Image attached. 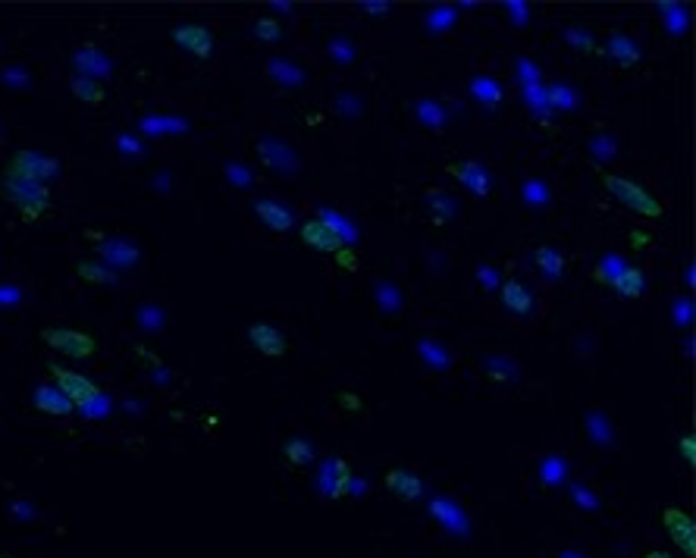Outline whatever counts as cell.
Instances as JSON below:
<instances>
[{"mask_svg": "<svg viewBox=\"0 0 696 558\" xmlns=\"http://www.w3.org/2000/svg\"><path fill=\"white\" fill-rule=\"evenodd\" d=\"M662 524H665V533L668 540L675 543L687 558H696V521L687 515L684 508H665L662 511Z\"/></svg>", "mask_w": 696, "mask_h": 558, "instance_id": "cell-7", "label": "cell"}, {"mask_svg": "<svg viewBox=\"0 0 696 558\" xmlns=\"http://www.w3.org/2000/svg\"><path fill=\"white\" fill-rule=\"evenodd\" d=\"M41 339L48 342L54 352L73 358V361H85V358H91L98 352L95 339H91L88 333H82V330H69V327H48V330H41Z\"/></svg>", "mask_w": 696, "mask_h": 558, "instance_id": "cell-5", "label": "cell"}, {"mask_svg": "<svg viewBox=\"0 0 696 558\" xmlns=\"http://www.w3.org/2000/svg\"><path fill=\"white\" fill-rule=\"evenodd\" d=\"M254 154H258V160L273 170V173H298V154L289 142H283L280 135L273 132H261L258 138H254Z\"/></svg>", "mask_w": 696, "mask_h": 558, "instance_id": "cell-3", "label": "cell"}, {"mask_svg": "<svg viewBox=\"0 0 696 558\" xmlns=\"http://www.w3.org/2000/svg\"><path fill=\"white\" fill-rule=\"evenodd\" d=\"M339 402H342V408H348V411H361V399H358V395H352V392H342Z\"/></svg>", "mask_w": 696, "mask_h": 558, "instance_id": "cell-29", "label": "cell"}, {"mask_svg": "<svg viewBox=\"0 0 696 558\" xmlns=\"http://www.w3.org/2000/svg\"><path fill=\"white\" fill-rule=\"evenodd\" d=\"M301 242L320 254H336L342 245V232L330 220H308L301 223Z\"/></svg>", "mask_w": 696, "mask_h": 558, "instance_id": "cell-8", "label": "cell"}, {"mask_svg": "<svg viewBox=\"0 0 696 558\" xmlns=\"http://www.w3.org/2000/svg\"><path fill=\"white\" fill-rule=\"evenodd\" d=\"M427 204H430L436 223H449V220L458 217V201L452 195H446L443 189H430L427 192Z\"/></svg>", "mask_w": 696, "mask_h": 558, "instance_id": "cell-17", "label": "cell"}, {"mask_svg": "<svg viewBox=\"0 0 696 558\" xmlns=\"http://www.w3.org/2000/svg\"><path fill=\"white\" fill-rule=\"evenodd\" d=\"M32 402H35V408H38V411L51 414V417H69V414L76 411V408H73V402H69L57 386H38Z\"/></svg>", "mask_w": 696, "mask_h": 558, "instance_id": "cell-15", "label": "cell"}, {"mask_svg": "<svg viewBox=\"0 0 696 558\" xmlns=\"http://www.w3.org/2000/svg\"><path fill=\"white\" fill-rule=\"evenodd\" d=\"M60 173V164L54 157L48 154H38V151H16L10 157V164H7V173L10 179H22V182H48Z\"/></svg>", "mask_w": 696, "mask_h": 558, "instance_id": "cell-4", "label": "cell"}, {"mask_svg": "<svg viewBox=\"0 0 696 558\" xmlns=\"http://www.w3.org/2000/svg\"><path fill=\"white\" fill-rule=\"evenodd\" d=\"M364 10H370L374 16H383V13H389V4H364Z\"/></svg>", "mask_w": 696, "mask_h": 558, "instance_id": "cell-31", "label": "cell"}, {"mask_svg": "<svg viewBox=\"0 0 696 558\" xmlns=\"http://www.w3.org/2000/svg\"><path fill=\"white\" fill-rule=\"evenodd\" d=\"M533 264H537V270L546 276V279H559L565 273V258L559 251H555L552 245H543L537 248V254H533Z\"/></svg>", "mask_w": 696, "mask_h": 558, "instance_id": "cell-18", "label": "cell"}, {"mask_svg": "<svg viewBox=\"0 0 696 558\" xmlns=\"http://www.w3.org/2000/svg\"><path fill=\"white\" fill-rule=\"evenodd\" d=\"M69 88H73V95H76L82 104H88V107H98V104H104V98H107V91L101 88V82L88 79V76H76L73 82H69Z\"/></svg>", "mask_w": 696, "mask_h": 558, "instance_id": "cell-19", "label": "cell"}, {"mask_svg": "<svg viewBox=\"0 0 696 558\" xmlns=\"http://www.w3.org/2000/svg\"><path fill=\"white\" fill-rule=\"evenodd\" d=\"M621 270H624V267H621V258H618V254H612V258H602V264L596 267V283L609 286Z\"/></svg>", "mask_w": 696, "mask_h": 558, "instance_id": "cell-25", "label": "cell"}, {"mask_svg": "<svg viewBox=\"0 0 696 558\" xmlns=\"http://www.w3.org/2000/svg\"><path fill=\"white\" fill-rule=\"evenodd\" d=\"M251 211L258 214V220H261L267 229H273V232H286V229H292V223H295V214L289 211V207L280 204V201H273V198L254 201Z\"/></svg>", "mask_w": 696, "mask_h": 558, "instance_id": "cell-12", "label": "cell"}, {"mask_svg": "<svg viewBox=\"0 0 696 558\" xmlns=\"http://www.w3.org/2000/svg\"><path fill=\"white\" fill-rule=\"evenodd\" d=\"M286 458L295 464V468H305V464L314 461V449H311L308 439L295 436V439H289V443H286Z\"/></svg>", "mask_w": 696, "mask_h": 558, "instance_id": "cell-22", "label": "cell"}, {"mask_svg": "<svg viewBox=\"0 0 696 558\" xmlns=\"http://www.w3.org/2000/svg\"><path fill=\"white\" fill-rule=\"evenodd\" d=\"M609 54L621 63V66H634L637 60H640V54H637V48H634V41L628 38V35H612L609 38Z\"/></svg>", "mask_w": 696, "mask_h": 558, "instance_id": "cell-20", "label": "cell"}, {"mask_svg": "<svg viewBox=\"0 0 696 558\" xmlns=\"http://www.w3.org/2000/svg\"><path fill=\"white\" fill-rule=\"evenodd\" d=\"M76 273L85 279V283H113V273L107 267L95 264V261H79Z\"/></svg>", "mask_w": 696, "mask_h": 558, "instance_id": "cell-23", "label": "cell"}, {"mask_svg": "<svg viewBox=\"0 0 696 558\" xmlns=\"http://www.w3.org/2000/svg\"><path fill=\"white\" fill-rule=\"evenodd\" d=\"M568 41L571 44H584V48H590V32H580V29H568Z\"/></svg>", "mask_w": 696, "mask_h": 558, "instance_id": "cell-30", "label": "cell"}, {"mask_svg": "<svg viewBox=\"0 0 696 558\" xmlns=\"http://www.w3.org/2000/svg\"><path fill=\"white\" fill-rule=\"evenodd\" d=\"M248 339H251V345L258 348L264 358H283L286 348H289L286 336L276 330L273 323H251V327H248Z\"/></svg>", "mask_w": 696, "mask_h": 558, "instance_id": "cell-10", "label": "cell"}, {"mask_svg": "<svg viewBox=\"0 0 696 558\" xmlns=\"http://www.w3.org/2000/svg\"><path fill=\"white\" fill-rule=\"evenodd\" d=\"M173 41L179 44V48L189 51V54H195L198 60H207V57L214 54V38H211V32H207L204 26H195V22L173 29Z\"/></svg>", "mask_w": 696, "mask_h": 558, "instance_id": "cell-11", "label": "cell"}, {"mask_svg": "<svg viewBox=\"0 0 696 558\" xmlns=\"http://www.w3.org/2000/svg\"><path fill=\"white\" fill-rule=\"evenodd\" d=\"M446 173L455 176L471 195H477V198L490 195V173H486L483 164H477V160H458V164L446 167Z\"/></svg>", "mask_w": 696, "mask_h": 558, "instance_id": "cell-9", "label": "cell"}, {"mask_svg": "<svg viewBox=\"0 0 696 558\" xmlns=\"http://www.w3.org/2000/svg\"><path fill=\"white\" fill-rule=\"evenodd\" d=\"M333 258H336V264H339L345 273H358V258H355L352 248H339V251L333 254Z\"/></svg>", "mask_w": 696, "mask_h": 558, "instance_id": "cell-26", "label": "cell"}, {"mask_svg": "<svg viewBox=\"0 0 696 558\" xmlns=\"http://www.w3.org/2000/svg\"><path fill=\"white\" fill-rule=\"evenodd\" d=\"M502 305L508 308V314L530 317L537 301H533V292L521 283V279H505V283H502Z\"/></svg>", "mask_w": 696, "mask_h": 558, "instance_id": "cell-13", "label": "cell"}, {"mask_svg": "<svg viewBox=\"0 0 696 558\" xmlns=\"http://www.w3.org/2000/svg\"><path fill=\"white\" fill-rule=\"evenodd\" d=\"M51 370V377L57 380V389L66 395L69 402H73V408H85L98 399V386L91 383L88 377H82L79 370H66L60 364H48Z\"/></svg>", "mask_w": 696, "mask_h": 558, "instance_id": "cell-6", "label": "cell"}, {"mask_svg": "<svg viewBox=\"0 0 696 558\" xmlns=\"http://www.w3.org/2000/svg\"><path fill=\"white\" fill-rule=\"evenodd\" d=\"M609 286L615 289L618 298H640L646 292V276L640 267H624Z\"/></svg>", "mask_w": 696, "mask_h": 558, "instance_id": "cell-16", "label": "cell"}, {"mask_svg": "<svg viewBox=\"0 0 696 558\" xmlns=\"http://www.w3.org/2000/svg\"><path fill=\"white\" fill-rule=\"evenodd\" d=\"M386 490H389L392 496L405 499V502H414V499L424 496V483L417 480L408 468H392V471L386 474Z\"/></svg>", "mask_w": 696, "mask_h": 558, "instance_id": "cell-14", "label": "cell"}, {"mask_svg": "<svg viewBox=\"0 0 696 558\" xmlns=\"http://www.w3.org/2000/svg\"><path fill=\"white\" fill-rule=\"evenodd\" d=\"M649 242H653V236H649V232H643V229H631V245H634V248H646Z\"/></svg>", "mask_w": 696, "mask_h": 558, "instance_id": "cell-28", "label": "cell"}, {"mask_svg": "<svg viewBox=\"0 0 696 558\" xmlns=\"http://www.w3.org/2000/svg\"><path fill=\"white\" fill-rule=\"evenodd\" d=\"M602 185H606V192H609L612 198H618L624 207H628V211H634V214H640V217H646V220H659V217L665 214L662 201L649 195V192L643 189V185L634 182V179H624V176L606 173V176H602Z\"/></svg>", "mask_w": 696, "mask_h": 558, "instance_id": "cell-2", "label": "cell"}, {"mask_svg": "<svg viewBox=\"0 0 696 558\" xmlns=\"http://www.w3.org/2000/svg\"><path fill=\"white\" fill-rule=\"evenodd\" d=\"M0 195L13 207H19V214L26 223L38 220L44 211H51V189L41 182H22V179L0 176Z\"/></svg>", "mask_w": 696, "mask_h": 558, "instance_id": "cell-1", "label": "cell"}, {"mask_svg": "<svg viewBox=\"0 0 696 558\" xmlns=\"http://www.w3.org/2000/svg\"><path fill=\"white\" fill-rule=\"evenodd\" d=\"M0 558H16V555H7V552H0Z\"/></svg>", "mask_w": 696, "mask_h": 558, "instance_id": "cell-33", "label": "cell"}, {"mask_svg": "<svg viewBox=\"0 0 696 558\" xmlns=\"http://www.w3.org/2000/svg\"><path fill=\"white\" fill-rule=\"evenodd\" d=\"M333 464H336V474H339V480L333 483L330 496H333V499H339V496H345V493H352V471H348V464H345L342 458H336Z\"/></svg>", "mask_w": 696, "mask_h": 558, "instance_id": "cell-24", "label": "cell"}, {"mask_svg": "<svg viewBox=\"0 0 696 558\" xmlns=\"http://www.w3.org/2000/svg\"><path fill=\"white\" fill-rule=\"evenodd\" d=\"M681 455L687 458V464H696V439L690 433L681 436Z\"/></svg>", "mask_w": 696, "mask_h": 558, "instance_id": "cell-27", "label": "cell"}, {"mask_svg": "<svg viewBox=\"0 0 696 558\" xmlns=\"http://www.w3.org/2000/svg\"><path fill=\"white\" fill-rule=\"evenodd\" d=\"M643 558H675L671 552H665V549H653V552H646Z\"/></svg>", "mask_w": 696, "mask_h": 558, "instance_id": "cell-32", "label": "cell"}, {"mask_svg": "<svg viewBox=\"0 0 696 558\" xmlns=\"http://www.w3.org/2000/svg\"><path fill=\"white\" fill-rule=\"evenodd\" d=\"M251 35L258 41H264V44H276V41H283V26L273 16H264L251 26Z\"/></svg>", "mask_w": 696, "mask_h": 558, "instance_id": "cell-21", "label": "cell"}]
</instances>
